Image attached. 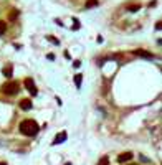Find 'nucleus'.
<instances>
[{
	"mask_svg": "<svg viewBox=\"0 0 162 165\" xmlns=\"http://www.w3.org/2000/svg\"><path fill=\"white\" fill-rule=\"evenodd\" d=\"M38 131H40V125L36 124V121H33V119H25L20 122V132L23 135L33 137L38 134Z\"/></svg>",
	"mask_w": 162,
	"mask_h": 165,
	"instance_id": "f257e3e1",
	"label": "nucleus"
},
{
	"mask_svg": "<svg viewBox=\"0 0 162 165\" xmlns=\"http://www.w3.org/2000/svg\"><path fill=\"white\" fill-rule=\"evenodd\" d=\"M2 91H3V94H7V96H14V94H17V92L20 91V86H18V83H15V81H8V83H5V84L2 86Z\"/></svg>",
	"mask_w": 162,
	"mask_h": 165,
	"instance_id": "f03ea898",
	"label": "nucleus"
},
{
	"mask_svg": "<svg viewBox=\"0 0 162 165\" xmlns=\"http://www.w3.org/2000/svg\"><path fill=\"white\" fill-rule=\"evenodd\" d=\"M25 86H27V89L30 91L32 96H36L38 94V89H36V86H35V81L32 78H27L25 79Z\"/></svg>",
	"mask_w": 162,
	"mask_h": 165,
	"instance_id": "7ed1b4c3",
	"label": "nucleus"
},
{
	"mask_svg": "<svg viewBox=\"0 0 162 165\" xmlns=\"http://www.w3.org/2000/svg\"><path fill=\"white\" fill-rule=\"evenodd\" d=\"M134 55L136 56H141V58H147V59L154 58V55L151 51H146V50H134Z\"/></svg>",
	"mask_w": 162,
	"mask_h": 165,
	"instance_id": "20e7f679",
	"label": "nucleus"
},
{
	"mask_svg": "<svg viewBox=\"0 0 162 165\" xmlns=\"http://www.w3.org/2000/svg\"><path fill=\"white\" fill-rule=\"evenodd\" d=\"M132 157H134L132 152H124V154H121V155L117 157V162H119V164H124V162H129Z\"/></svg>",
	"mask_w": 162,
	"mask_h": 165,
	"instance_id": "39448f33",
	"label": "nucleus"
},
{
	"mask_svg": "<svg viewBox=\"0 0 162 165\" xmlns=\"http://www.w3.org/2000/svg\"><path fill=\"white\" fill-rule=\"evenodd\" d=\"M66 137H68L66 132H60V134H56V137H55V140H53V145H58V144H61V142H65Z\"/></svg>",
	"mask_w": 162,
	"mask_h": 165,
	"instance_id": "423d86ee",
	"label": "nucleus"
},
{
	"mask_svg": "<svg viewBox=\"0 0 162 165\" xmlns=\"http://www.w3.org/2000/svg\"><path fill=\"white\" fill-rule=\"evenodd\" d=\"M20 107L23 109V111H28V109H32V107H33V104H32V101H30V99H22V101H20Z\"/></svg>",
	"mask_w": 162,
	"mask_h": 165,
	"instance_id": "0eeeda50",
	"label": "nucleus"
},
{
	"mask_svg": "<svg viewBox=\"0 0 162 165\" xmlns=\"http://www.w3.org/2000/svg\"><path fill=\"white\" fill-rule=\"evenodd\" d=\"M12 74H14V68L12 66H5L3 68V76L5 78H12Z\"/></svg>",
	"mask_w": 162,
	"mask_h": 165,
	"instance_id": "6e6552de",
	"label": "nucleus"
},
{
	"mask_svg": "<svg viewBox=\"0 0 162 165\" xmlns=\"http://www.w3.org/2000/svg\"><path fill=\"white\" fill-rule=\"evenodd\" d=\"M5 32H7V23H5L3 20H0V36H2Z\"/></svg>",
	"mask_w": 162,
	"mask_h": 165,
	"instance_id": "1a4fd4ad",
	"label": "nucleus"
},
{
	"mask_svg": "<svg viewBox=\"0 0 162 165\" xmlns=\"http://www.w3.org/2000/svg\"><path fill=\"white\" fill-rule=\"evenodd\" d=\"M81 81H83V76H81V74H76V76H74V84H76V88H81Z\"/></svg>",
	"mask_w": 162,
	"mask_h": 165,
	"instance_id": "9d476101",
	"label": "nucleus"
},
{
	"mask_svg": "<svg viewBox=\"0 0 162 165\" xmlns=\"http://www.w3.org/2000/svg\"><path fill=\"white\" fill-rule=\"evenodd\" d=\"M96 5H98V0H88L86 2V8H93Z\"/></svg>",
	"mask_w": 162,
	"mask_h": 165,
	"instance_id": "9b49d317",
	"label": "nucleus"
},
{
	"mask_svg": "<svg viewBox=\"0 0 162 165\" xmlns=\"http://www.w3.org/2000/svg\"><path fill=\"white\" fill-rule=\"evenodd\" d=\"M139 7H141V5H137V3H136V5L128 7V10H131V12H137V10H139Z\"/></svg>",
	"mask_w": 162,
	"mask_h": 165,
	"instance_id": "f8f14e48",
	"label": "nucleus"
},
{
	"mask_svg": "<svg viewBox=\"0 0 162 165\" xmlns=\"http://www.w3.org/2000/svg\"><path fill=\"white\" fill-rule=\"evenodd\" d=\"M17 15H18V12H17V10H14V12L8 15V20H15V18H17Z\"/></svg>",
	"mask_w": 162,
	"mask_h": 165,
	"instance_id": "ddd939ff",
	"label": "nucleus"
},
{
	"mask_svg": "<svg viewBox=\"0 0 162 165\" xmlns=\"http://www.w3.org/2000/svg\"><path fill=\"white\" fill-rule=\"evenodd\" d=\"M99 165H108V157H103L99 160Z\"/></svg>",
	"mask_w": 162,
	"mask_h": 165,
	"instance_id": "4468645a",
	"label": "nucleus"
},
{
	"mask_svg": "<svg viewBox=\"0 0 162 165\" xmlns=\"http://www.w3.org/2000/svg\"><path fill=\"white\" fill-rule=\"evenodd\" d=\"M78 28H80V22H76V20H74V25H73V30H78Z\"/></svg>",
	"mask_w": 162,
	"mask_h": 165,
	"instance_id": "2eb2a0df",
	"label": "nucleus"
},
{
	"mask_svg": "<svg viewBox=\"0 0 162 165\" xmlns=\"http://www.w3.org/2000/svg\"><path fill=\"white\" fill-rule=\"evenodd\" d=\"M73 66H74V68H80V66H81V61H74Z\"/></svg>",
	"mask_w": 162,
	"mask_h": 165,
	"instance_id": "dca6fc26",
	"label": "nucleus"
},
{
	"mask_svg": "<svg viewBox=\"0 0 162 165\" xmlns=\"http://www.w3.org/2000/svg\"><path fill=\"white\" fill-rule=\"evenodd\" d=\"M48 40H51L53 43H56V45H58V40H56V38H53V36H48Z\"/></svg>",
	"mask_w": 162,
	"mask_h": 165,
	"instance_id": "f3484780",
	"label": "nucleus"
},
{
	"mask_svg": "<svg viewBox=\"0 0 162 165\" xmlns=\"http://www.w3.org/2000/svg\"><path fill=\"white\" fill-rule=\"evenodd\" d=\"M0 165H7V164H3V162H0Z\"/></svg>",
	"mask_w": 162,
	"mask_h": 165,
	"instance_id": "a211bd4d",
	"label": "nucleus"
}]
</instances>
